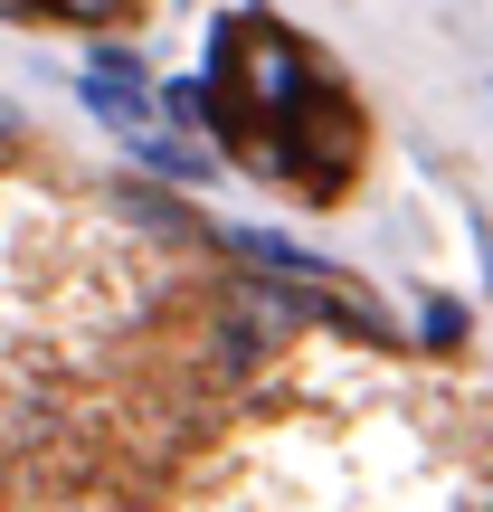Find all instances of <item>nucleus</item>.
<instances>
[{
	"mask_svg": "<svg viewBox=\"0 0 493 512\" xmlns=\"http://www.w3.org/2000/svg\"><path fill=\"white\" fill-rule=\"evenodd\" d=\"M209 86L238 105L247 152H256V171H266V143L323 95V76H313V57H304L294 29H275V19H219V29H209Z\"/></svg>",
	"mask_w": 493,
	"mask_h": 512,
	"instance_id": "obj_1",
	"label": "nucleus"
},
{
	"mask_svg": "<svg viewBox=\"0 0 493 512\" xmlns=\"http://www.w3.org/2000/svg\"><path fill=\"white\" fill-rule=\"evenodd\" d=\"M76 95H86V114H95V124H114L124 143H133V133H152V114H162V76H152L133 48H114V38L86 57Z\"/></svg>",
	"mask_w": 493,
	"mask_h": 512,
	"instance_id": "obj_2",
	"label": "nucleus"
},
{
	"mask_svg": "<svg viewBox=\"0 0 493 512\" xmlns=\"http://www.w3.org/2000/svg\"><path fill=\"white\" fill-rule=\"evenodd\" d=\"M238 266L256 275H275V285H332V294H351V275L332 266V256H313V247H294V238H275V228H209Z\"/></svg>",
	"mask_w": 493,
	"mask_h": 512,
	"instance_id": "obj_3",
	"label": "nucleus"
},
{
	"mask_svg": "<svg viewBox=\"0 0 493 512\" xmlns=\"http://www.w3.org/2000/svg\"><path fill=\"white\" fill-rule=\"evenodd\" d=\"M133 162L152 171V181H181V190H200V181H219V162H209L190 133H133Z\"/></svg>",
	"mask_w": 493,
	"mask_h": 512,
	"instance_id": "obj_4",
	"label": "nucleus"
},
{
	"mask_svg": "<svg viewBox=\"0 0 493 512\" xmlns=\"http://www.w3.org/2000/svg\"><path fill=\"white\" fill-rule=\"evenodd\" d=\"M162 114L181 133H209L219 124V86H209V76H162Z\"/></svg>",
	"mask_w": 493,
	"mask_h": 512,
	"instance_id": "obj_5",
	"label": "nucleus"
},
{
	"mask_svg": "<svg viewBox=\"0 0 493 512\" xmlns=\"http://www.w3.org/2000/svg\"><path fill=\"white\" fill-rule=\"evenodd\" d=\"M465 332H475V313H465L456 294H427L418 304V342L427 351H465Z\"/></svg>",
	"mask_w": 493,
	"mask_h": 512,
	"instance_id": "obj_6",
	"label": "nucleus"
},
{
	"mask_svg": "<svg viewBox=\"0 0 493 512\" xmlns=\"http://www.w3.org/2000/svg\"><path fill=\"white\" fill-rule=\"evenodd\" d=\"M124 209H133V219H152V228H171V238H209V228H200V219H190V209H181V200H162V190H143V181H133V190H124Z\"/></svg>",
	"mask_w": 493,
	"mask_h": 512,
	"instance_id": "obj_7",
	"label": "nucleus"
},
{
	"mask_svg": "<svg viewBox=\"0 0 493 512\" xmlns=\"http://www.w3.org/2000/svg\"><path fill=\"white\" fill-rule=\"evenodd\" d=\"M124 0H48V19H114Z\"/></svg>",
	"mask_w": 493,
	"mask_h": 512,
	"instance_id": "obj_8",
	"label": "nucleus"
},
{
	"mask_svg": "<svg viewBox=\"0 0 493 512\" xmlns=\"http://www.w3.org/2000/svg\"><path fill=\"white\" fill-rule=\"evenodd\" d=\"M0 143H19V105H0Z\"/></svg>",
	"mask_w": 493,
	"mask_h": 512,
	"instance_id": "obj_9",
	"label": "nucleus"
}]
</instances>
